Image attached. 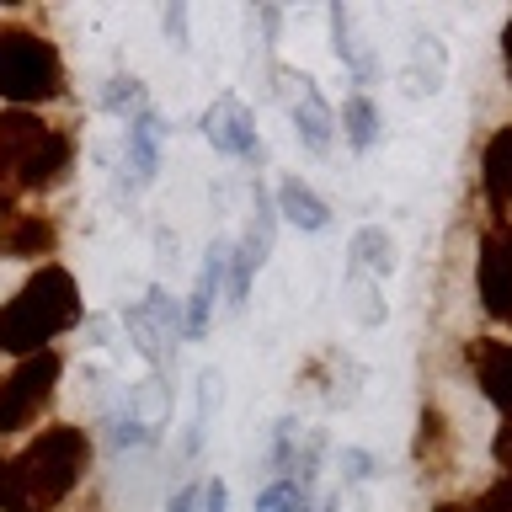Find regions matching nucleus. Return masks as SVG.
<instances>
[{"label": "nucleus", "mask_w": 512, "mask_h": 512, "mask_svg": "<svg viewBox=\"0 0 512 512\" xmlns=\"http://www.w3.org/2000/svg\"><path fill=\"white\" fill-rule=\"evenodd\" d=\"M91 443L80 427H48L22 454L0 459V512H54L80 486Z\"/></svg>", "instance_id": "f257e3e1"}, {"label": "nucleus", "mask_w": 512, "mask_h": 512, "mask_svg": "<svg viewBox=\"0 0 512 512\" xmlns=\"http://www.w3.org/2000/svg\"><path fill=\"white\" fill-rule=\"evenodd\" d=\"M80 320V288L64 267H43L22 283L6 310H0V347L6 352H48L59 331H70Z\"/></svg>", "instance_id": "f03ea898"}, {"label": "nucleus", "mask_w": 512, "mask_h": 512, "mask_svg": "<svg viewBox=\"0 0 512 512\" xmlns=\"http://www.w3.org/2000/svg\"><path fill=\"white\" fill-rule=\"evenodd\" d=\"M75 160V144L48 128L43 118H32L27 107H11L0 112V171L16 176L22 187H54Z\"/></svg>", "instance_id": "7ed1b4c3"}, {"label": "nucleus", "mask_w": 512, "mask_h": 512, "mask_svg": "<svg viewBox=\"0 0 512 512\" xmlns=\"http://www.w3.org/2000/svg\"><path fill=\"white\" fill-rule=\"evenodd\" d=\"M59 91H64V64L54 43H43L38 32L22 27H0V102L32 107V102H54Z\"/></svg>", "instance_id": "20e7f679"}, {"label": "nucleus", "mask_w": 512, "mask_h": 512, "mask_svg": "<svg viewBox=\"0 0 512 512\" xmlns=\"http://www.w3.org/2000/svg\"><path fill=\"white\" fill-rule=\"evenodd\" d=\"M59 384V352H32L11 379H0V432L27 427Z\"/></svg>", "instance_id": "39448f33"}, {"label": "nucleus", "mask_w": 512, "mask_h": 512, "mask_svg": "<svg viewBox=\"0 0 512 512\" xmlns=\"http://www.w3.org/2000/svg\"><path fill=\"white\" fill-rule=\"evenodd\" d=\"M166 427H171V384L160 374H150V379H139L134 390H128L118 422H112V443L118 448H144Z\"/></svg>", "instance_id": "423d86ee"}, {"label": "nucleus", "mask_w": 512, "mask_h": 512, "mask_svg": "<svg viewBox=\"0 0 512 512\" xmlns=\"http://www.w3.org/2000/svg\"><path fill=\"white\" fill-rule=\"evenodd\" d=\"M475 288H480L486 315H491V320H507V326H512V224H507V219H496L491 230L480 235Z\"/></svg>", "instance_id": "0eeeda50"}, {"label": "nucleus", "mask_w": 512, "mask_h": 512, "mask_svg": "<svg viewBox=\"0 0 512 512\" xmlns=\"http://www.w3.org/2000/svg\"><path fill=\"white\" fill-rule=\"evenodd\" d=\"M123 326H128V336H134V347L160 368L171 358L176 336L187 331V320H182V310H176V299H166V288H150V294L123 315Z\"/></svg>", "instance_id": "6e6552de"}, {"label": "nucleus", "mask_w": 512, "mask_h": 512, "mask_svg": "<svg viewBox=\"0 0 512 512\" xmlns=\"http://www.w3.org/2000/svg\"><path fill=\"white\" fill-rule=\"evenodd\" d=\"M203 139L214 144L219 155H235V160H256L262 155V139H256V118H251V107L240 102V96H214L203 112Z\"/></svg>", "instance_id": "1a4fd4ad"}, {"label": "nucleus", "mask_w": 512, "mask_h": 512, "mask_svg": "<svg viewBox=\"0 0 512 512\" xmlns=\"http://www.w3.org/2000/svg\"><path fill=\"white\" fill-rule=\"evenodd\" d=\"M267 251H272V208H267V192H262V182H256V198H251V224H246V235H240V246H230V304L246 299L251 272L267 262Z\"/></svg>", "instance_id": "9d476101"}, {"label": "nucleus", "mask_w": 512, "mask_h": 512, "mask_svg": "<svg viewBox=\"0 0 512 512\" xmlns=\"http://www.w3.org/2000/svg\"><path fill=\"white\" fill-rule=\"evenodd\" d=\"M464 358H470L480 390L496 411L512 416V342H496V336H480V342L464 347Z\"/></svg>", "instance_id": "9b49d317"}, {"label": "nucleus", "mask_w": 512, "mask_h": 512, "mask_svg": "<svg viewBox=\"0 0 512 512\" xmlns=\"http://www.w3.org/2000/svg\"><path fill=\"white\" fill-rule=\"evenodd\" d=\"M288 112H294V128H299L304 150L326 155V150H331V134H336V118H331L326 96L315 91V80H310V75H299V80H294V96H288Z\"/></svg>", "instance_id": "f8f14e48"}, {"label": "nucleus", "mask_w": 512, "mask_h": 512, "mask_svg": "<svg viewBox=\"0 0 512 512\" xmlns=\"http://www.w3.org/2000/svg\"><path fill=\"white\" fill-rule=\"evenodd\" d=\"M224 278H230V246H214L203 272H198V283H192V299H187V336L208 331V315H214V299H219Z\"/></svg>", "instance_id": "ddd939ff"}, {"label": "nucleus", "mask_w": 512, "mask_h": 512, "mask_svg": "<svg viewBox=\"0 0 512 512\" xmlns=\"http://www.w3.org/2000/svg\"><path fill=\"white\" fill-rule=\"evenodd\" d=\"M347 272H358V278H374L384 283L395 272V240L379 230V224H363L358 235H352L347 246Z\"/></svg>", "instance_id": "4468645a"}, {"label": "nucleus", "mask_w": 512, "mask_h": 512, "mask_svg": "<svg viewBox=\"0 0 512 512\" xmlns=\"http://www.w3.org/2000/svg\"><path fill=\"white\" fill-rule=\"evenodd\" d=\"M278 214L288 219V224H299V230H326L331 224V208H326V198L310 187V182H299V176H288V182L278 187Z\"/></svg>", "instance_id": "2eb2a0df"}, {"label": "nucleus", "mask_w": 512, "mask_h": 512, "mask_svg": "<svg viewBox=\"0 0 512 512\" xmlns=\"http://www.w3.org/2000/svg\"><path fill=\"white\" fill-rule=\"evenodd\" d=\"M480 171H486V198H491L496 214L512 208V123L491 134L486 155H480Z\"/></svg>", "instance_id": "dca6fc26"}, {"label": "nucleus", "mask_w": 512, "mask_h": 512, "mask_svg": "<svg viewBox=\"0 0 512 512\" xmlns=\"http://www.w3.org/2000/svg\"><path fill=\"white\" fill-rule=\"evenodd\" d=\"M54 251V224L38 214H11L0 224V256H48Z\"/></svg>", "instance_id": "f3484780"}, {"label": "nucleus", "mask_w": 512, "mask_h": 512, "mask_svg": "<svg viewBox=\"0 0 512 512\" xmlns=\"http://www.w3.org/2000/svg\"><path fill=\"white\" fill-rule=\"evenodd\" d=\"M160 118L155 112H139V118H128V166H134V182H150L155 166H160Z\"/></svg>", "instance_id": "a211bd4d"}, {"label": "nucleus", "mask_w": 512, "mask_h": 512, "mask_svg": "<svg viewBox=\"0 0 512 512\" xmlns=\"http://www.w3.org/2000/svg\"><path fill=\"white\" fill-rule=\"evenodd\" d=\"M331 27H336V59H342L358 80H368V75H374V59H368L363 38L352 32V11L347 6H331Z\"/></svg>", "instance_id": "6ab92c4d"}, {"label": "nucleus", "mask_w": 512, "mask_h": 512, "mask_svg": "<svg viewBox=\"0 0 512 512\" xmlns=\"http://www.w3.org/2000/svg\"><path fill=\"white\" fill-rule=\"evenodd\" d=\"M342 134L352 150H374V139H379V112L368 96H352V102L342 107Z\"/></svg>", "instance_id": "aec40b11"}, {"label": "nucleus", "mask_w": 512, "mask_h": 512, "mask_svg": "<svg viewBox=\"0 0 512 512\" xmlns=\"http://www.w3.org/2000/svg\"><path fill=\"white\" fill-rule=\"evenodd\" d=\"M347 310H352V320L358 326H379L384 320V299H379V283L374 278H358V272H347Z\"/></svg>", "instance_id": "412c9836"}, {"label": "nucleus", "mask_w": 512, "mask_h": 512, "mask_svg": "<svg viewBox=\"0 0 512 512\" xmlns=\"http://www.w3.org/2000/svg\"><path fill=\"white\" fill-rule=\"evenodd\" d=\"M256 512H315L310 486H299V480H272V486L256 496Z\"/></svg>", "instance_id": "4be33fe9"}, {"label": "nucleus", "mask_w": 512, "mask_h": 512, "mask_svg": "<svg viewBox=\"0 0 512 512\" xmlns=\"http://www.w3.org/2000/svg\"><path fill=\"white\" fill-rule=\"evenodd\" d=\"M416 459L427 464V470H438L448 464V427L438 411H422V432H416Z\"/></svg>", "instance_id": "5701e85b"}, {"label": "nucleus", "mask_w": 512, "mask_h": 512, "mask_svg": "<svg viewBox=\"0 0 512 512\" xmlns=\"http://www.w3.org/2000/svg\"><path fill=\"white\" fill-rule=\"evenodd\" d=\"M107 107L112 112H123V118H139V112H150V102H144V86H139V80L134 75H118V80H112V86H107Z\"/></svg>", "instance_id": "b1692460"}, {"label": "nucleus", "mask_w": 512, "mask_h": 512, "mask_svg": "<svg viewBox=\"0 0 512 512\" xmlns=\"http://www.w3.org/2000/svg\"><path fill=\"white\" fill-rule=\"evenodd\" d=\"M464 512H512V475H502L496 486H486Z\"/></svg>", "instance_id": "393cba45"}, {"label": "nucleus", "mask_w": 512, "mask_h": 512, "mask_svg": "<svg viewBox=\"0 0 512 512\" xmlns=\"http://www.w3.org/2000/svg\"><path fill=\"white\" fill-rule=\"evenodd\" d=\"M368 475H374V454H363V448H342V486H363Z\"/></svg>", "instance_id": "a878e982"}, {"label": "nucleus", "mask_w": 512, "mask_h": 512, "mask_svg": "<svg viewBox=\"0 0 512 512\" xmlns=\"http://www.w3.org/2000/svg\"><path fill=\"white\" fill-rule=\"evenodd\" d=\"M491 459H496V464H502V470L512 475V416H507L502 427H496V438H491Z\"/></svg>", "instance_id": "bb28decb"}, {"label": "nucleus", "mask_w": 512, "mask_h": 512, "mask_svg": "<svg viewBox=\"0 0 512 512\" xmlns=\"http://www.w3.org/2000/svg\"><path fill=\"white\" fill-rule=\"evenodd\" d=\"M224 507H230V491H224V480H208V486H203V507H198V512H224Z\"/></svg>", "instance_id": "cd10ccee"}, {"label": "nucleus", "mask_w": 512, "mask_h": 512, "mask_svg": "<svg viewBox=\"0 0 512 512\" xmlns=\"http://www.w3.org/2000/svg\"><path fill=\"white\" fill-rule=\"evenodd\" d=\"M331 512H368V502L352 486H342V496H331Z\"/></svg>", "instance_id": "c85d7f7f"}, {"label": "nucleus", "mask_w": 512, "mask_h": 512, "mask_svg": "<svg viewBox=\"0 0 512 512\" xmlns=\"http://www.w3.org/2000/svg\"><path fill=\"white\" fill-rule=\"evenodd\" d=\"M198 507H203V486H187V491L166 507V512H198Z\"/></svg>", "instance_id": "c756f323"}, {"label": "nucleus", "mask_w": 512, "mask_h": 512, "mask_svg": "<svg viewBox=\"0 0 512 512\" xmlns=\"http://www.w3.org/2000/svg\"><path fill=\"white\" fill-rule=\"evenodd\" d=\"M11 214H16V208H11V192H6V187H0V224H6Z\"/></svg>", "instance_id": "7c9ffc66"}, {"label": "nucleus", "mask_w": 512, "mask_h": 512, "mask_svg": "<svg viewBox=\"0 0 512 512\" xmlns=\"http://www.w3.org/2000/svg\"><path fill=\"white\" fill-rule=\"evenodd\" d=\"M502 59H507V70H512V22H507V32H502Z\"/></svg>", "instance_id": "2f4dec72"}, {"label": "nucleus", "mask_w": 512, "mask_h": 512, "mask_svg": "<svg viewBox=\"0 0 512 512\" xmlns=\"http://www.w3.org/2000/svg\"><path fill=\"white\" fill-rule=\"evenodd\" d=\"M438 512H464V507H454V502H443V507H438Z\"/></svg>", "instance_id": "473e14b6"}]
</instances>
